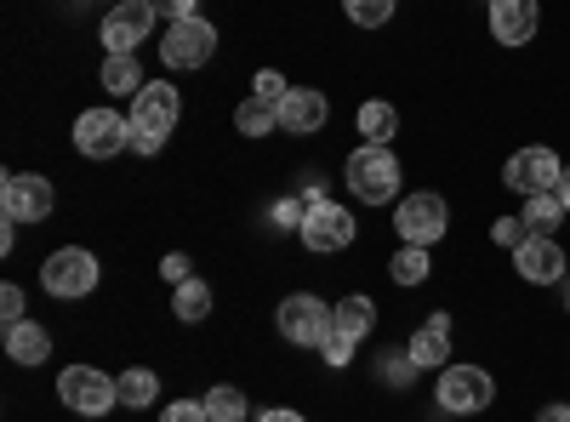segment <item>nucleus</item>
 <instances>
[{
  "mask_svg": "<svg viewBox=\"0 0 570 422\" xmlns=\"http://www.w3.org/2000/svg\"><path fill=\"white\" fill-rule=\"evenodd\" d=\"M160 422H212V416H206L200 400H171V405L160 411Z\"/></svg>",
  "mask_w": 570,
  "mask_h": 422,
  "instance_id": "nucleus-31",
  "label": "nucleus"
},
{
  "mask_svg": "<svg viewBox=\"0 0 570 422\" xmlns=\"http://www.w3.org/2000/svg\"><path fill=\"white\" fill-rule=\"evenodd\" d=\"M371 325H376V303H371L365 292H354V297H343V303H331V332H343V337L365 343Z\"/></svg>",
  "mask_w": 570,
  "mask_h": 422,
  "instance_id": "nucleus-18",
  "label": "nucleus"
},
{
  "mask_svg": "<svg viewBox=\"0 0 570 422\" xmlns=\"http://www.w3.org/2000/svg\"><path fill=\"white\" fill-rule=\"evenodd\" d=\"M542 29V0H491V35L502 46H525Z\"/></svg>",
  "mask_w": 570,
  "mask_h": 422,
  "instance_id": "nucleus-15",
  "label": "nucleus"
},
{
  "mask_svg": "<svg viewBox=\"0 0 570 422\" xmlns=\"http://www.w3.org/2000/svg\"><path fill=\"white\" fill-rule=\"evenodd\" d=\"M513 268H519V279H531V286H559L570 274V257L553 234H525V246L513 252Z\"/></svg>",
  "mask_w": 570,
  "mask_h": 422,
  "instance_id": "nucleus-14",
  "label": "nucleus"
},
{
  "mask_svg": "<svg viewBox=\"0 0 570 422\" xmlns=\"http://www.w3.org/2000/svg\"><path fill=\"white\" fill-rule=\"evenodd\" d=\"M155 394H160V377H155L149 365H131V371H120V405H126V411L155 405Z\"/></svg>",
  "mask_w": 570,
  "mask_h": 422,
  "instance_id": "nucleus-21",
  "label": "nucleus"
},
{
  "mask_svg": "<svg viewBox=\"0 0 570 422\" xmlns=\"http://www.w3.org/2000/svg\"><path fill=\"white\" fill-rule=\"evenodd\" d=\"M525 234H531V228H525V217H497V223H491V241H497V246H508V252L525 246Z\"/></svg>",
  "mask_w": 570,
  "mask_h": 422,
  "instance_id": "nucleus-29",
  "label": "nucleus"
},
{
  "mask_svg": "<svg viewBox=\"0 0 570 422\" xmlns=\"http://www.w3.org/2000/svg\"><path fill=\"white\" fill-rule=\"evenodd\" d=\"M212 52H217V23H206V18L166 23V40H160L166 69H200V63H212Z\"/></svg>",
  "mask_w": 570,
  "mask_h": 422,
  "instance_id": "nucleus-9",
  "label": "nucleus"
},
{
  "mask_svg": "<svg viewBox=\"0 0 570 422\" xmlns=\"http://www.w3.org/2000/svg\"><path fill=\"white\" fill-rule=\"evenodd\" d=\"M553 195H559V200H564V212H570V166L559 171V189H553Z\"/></svg>",
  "mask_w": 570,
  "mask_h": 422,
  "instance_id": "nucleus-38",
  "label": "nucleus"
},
{
  "mask_svg": "<svg viewBox=\"0 0 570 422\" xmlns=\"http://www.w3.org/2000/svg\"><path fill=\"white\" fill-rule=\"evenodd\" d=\"M394 228H400V241L405 246H434V241H445V228H451V206H445V195H405L400 200V212H394Z\"/></svg>",
  "mask_w": 570,
  "mask_h": 422,
  "instance_id": "nucleus-7",
  "label": "nucleus"
},
{
  "mask_svg": "<svg viewBox=\"0 0 570 422\" xmlns=\"http://www.w3.org/2000/svg\"><path fill=\"white\" fill-rule=\"evenodd\" d=\"M200 405H206L212 422H246V394H240V389H228V383H217Z\"/></svg>",
  "mask_w": 570,
  "mask_h": 422,
  "instance_id": "nucleus-27",
  "label": "nucleus"
},
{
  "mask_svg": "<svg viewBox=\"0 0 570 422\" xmlns=\"http://www.w3.org/2000/svg\"><path fill=\"white\" fill-rule=\"evenodd\" d=\"M320 349H325V360H331V365H348V360H354V337H343V332H331Z\"/></svg>",
  "mask_w": 570,
  "mask_h": 422,
  "instance_id": "nucleus-32",
  "label": "nucleus"
},
{
  "mask_svg": "<svg viewBox=\"0 0 570 422\" xmlns=\"http://www.w3.org/2000/svg\"><path fill=\"white\" fill-rule=\"evenodd\" d=\"M195 7H200V0H160V12H166L171 23H177V18H200Z\"/></svg>",
  "mask_w": 570,
  "mask_h": 422,
  "instance_id": "nucleus-35",
  "label": "nucleus"
},
{
  "mask_svg": "<svg viewBox=\"0 0 570 422\" xmlns=\"http://www.w3.org/2000/svg\"><path fill=\"white\" fill-rule=\"evenodd\" d=\"M303 246L314 252V257H331V252H348L354 246V234H360V223H354V212L348 206H337V200H314L308 212H303Z\"/></svg>",
  "mask_w": 570,
  "mask_h": 422,
  "instance_id": "nucleus-5",
  "label": "nucleus"
},
{
  "mask_svg": "<svg viewBox=\"0 0 570 422\" xmlns=\"http://www.w3.org/2000/svg\"><path fill=\"white\" fill-rule=\"evenodd\" d=\"M564 279H570V274H564ZM564 314H570V286H564Z\"/></svg>",
  "mask_w": 570,
  "mask_h": 422,
  "instance_id": "nucleus-39",
  "label": "nucleus"
},
{
  "mask_svg": "<svg viewBox=\"0 0 570 422\" xmlns=\"http://www.w3.org/2000/svg\"><path fill=\"white\" fill-rule=\"evenodd\" d=\"M7 354H12L18 365H40L46 354H52V337H46V325L18 320V325H7Z\"/></svg>",
  "mask_w": 570,
  "mask_h": 422,
  "instance_id": "nucleus-19",
  "label": "nucleus"
},
{
  "mask_svg": "<svg viewBox=\"0 0 570 422\" xmlns=\"http://www.w3.org/2000/svg\"><path fill=\"white\" fill-rule=\"evenodd\" d=\"M285 91H292V86H285L274 69H257V86H252V98H263V104H274L279 109V98H285Z\"/></svg>",
  "mask_w": 570,
  "mask_h": 422,
  "instance_id": "nucleus-30",
  "label": "nucleus"
},
{
  "mask_svg": "<svg viewBox=\"0 0 570 422\" xmlns=\"http://www.w3.org/2000/svg\"><path fill=\"white\" fill-rule=\"evenodd\" d=\"M234 126H240L246 137H268V131L279 126V109H274V104H263V98H246L240 109H234Z\"/></svg>",
  "mask_w": 570,
  "mask_h": 422,
  "instance_id": "nucleus-26",
  "label": "nucleus"
},
{
  "mask_svg": "<svg viewBox=\"0 0 570 422\" xmlns=\"http://www.w3.org/2000/svg\"><path fill=\"white\" fill-rule=\"evenodd\" d=\"M400 0H343V12L354 18V29H383L394 18Z\"/></svg>",
  "mask_w": 570,
  "mask_h": 422,
  "instance_id": "nucleus-28",
  "label": "nucleus"
},
{
  "mask_svg": "<svg viewBox=\"0 0 570 422\" xmlns=\"http://www.w3.org/2000/svg\"><path fill=\"white\" fill-rule=\"evenodd\" d=\"M274 325H279V337H285V343L320 349V343L331 337V303H320L314 292H297V297H285V303H279Z\"/></svg>",
  "mask_w": 570,
  "mask_h": 422,
  "instance_id": "nucleus-8",
  "label": "nucleus"
},
{
  "mask_svg": "<svg viewBox=\"0 0 570 422\" xmlns=\"http://www.w3.org/2000/svg\"><path fill=\"white\" fill-rule=\"evenodd\" d=\"M325 115H331V104H325V91H314V86H292V91L279 98V126L297 131V137L320 131Z\"/></svg>",
  "mask_w": 570,
  "mask_h": 422,
  "instance_id": "nucleus-17",
  "label": "nucleus"
},
{
  "mask_svg": "<svg viewBox=\"0 0 570 422\" xmlns=\"http://www.w3.org/2000/svg\"><path fill=\"white\" fill-rule=\"evenodd\" d=\"M400 155L389 149V144H360L354 155H348V166H343V177H348V189H354V200L360 206H394L400 200Z\"/></svg>",
  "mask_w": 570,
  "mask_h": 422,
  "instance_id": "nucleus-1",
  "label": "nucleus"
},
{
  "mask_svg": "<svg viewBox=\"0 0 570 422\" xmlns=\"http://www.w3.org/2000/svg\"><path fill=\"white\" fill-rule=\"evenodd\" d=\"M40 286L52 297H63V303H80V297L98 292V257H91L86 246H63V252H52L40 263Z\"/></svg>",
  "mask_w": 570,
  "mask_h": 422,
  "instance_id": "nucleus-3",
  "label": "nucleus"
},
{
  "mask_svg": "<svg viewBox=\"0 0 570 422\" xmlns=\"http://www.w3.org/2000/svg\"><path fill=\"white\" fill-rule=\"evenodd\" d=\"M75 149L86 160H115L120 149H131V120L115 109H86L75 120Z\"/></svg>",
  "mask_w": 570,
  "mask_h": 422,
  "instance_id": "nucleus-10",
  "label": "nucleus"
},
{
  "mask_svg": "<svg viewBox=\"0 0 570 422\" xmlns=\"http://www.w3.org/2000/svg\"><path fill=\"white\" fill-rule=\"evenodd\" d=\"M160 23V7L155 0H120V7L104 18V46L109 58H131L142 40H149V29Z\"/></svg>",
  "mask_w": 570,
  "mask_h": 422,
  "instance_id": "nucleus-11",
  "label": "nucleus"
},
{
  "mask_svg": "<svg viewBox=\"0 0 570 422\" xmlns=\"http://www.w3.org/2000/svg\"><path fill=\"white\" fill-rule=\"evenodd\" d=\"M389 274H394V286H422V279L434 274V257H428V246H405V241H400Z\"/></svg>",
  "mask_w": 570,
  "mask_h": 422,
  "instance_id": "nucleus-22",
  "label": "nucleus"
},
{
  "mask_svg": "<svg viewBox=\"0 0 570 422\" xmlns=\"http://www.w3.org/2000/svg\"><path fill=\"white\" fill-rule=\"evenodd\" d=\"M405 354H411L416 371H445V360H451V314H428Z\"/></svg>",
  "mask_w": 570,
  "mask_h": 422,
  "instance_id": "nucleus-16",
  "label": "nucleus"
},
{
  "mask_svg": "<svg viewBox=\"0 0 570 422\" xmlns=\"http://www.w3.org/2000/svg\"><path fill=\"white\" fill-rule=\"evenodd\" d=\"M177 115H183L177 86H171V80H149V86L131 98V115H126V120H131V131H149V137H160V144H166L171 126H177Z\"/></svg>",
  "mask_w": 570,
  "mask_h": 422,
  "instance_id": "nucleus-12",
  "label": "nucleus"
},
{
  "mask_svg": "<svg viewBox=\"0 0 570 422\" xmlns=\"http://www.w3.org/2000/svg\"><path fill=\"white\" fill-rule=\"evenodd\" d=\"M160 274L171 279V286H183V279H195V274H188V257H183V252H171V257H160Z\"/></svg>",
  "mask_w": 570,
  "mask_h": 422,
  "instance_id": "nucleus-34",
  "label": "nucleus"
},
{
  "mask_svg": "<svg viewBox=\"0 0 570 422\" xmlns=\"http://www.w3.org/2000/svg\"><path fill=\"white\" fill-rule=\"evenodd\" d=\"M434 400H440V411H451V416H480V411H491V400H497V377H491L485 365H445Z\"/></svg>",
  "mask_w": 570,
  "mask_h": 422,
  "instance_id": "nucleus-2",
  "label": "nucleus"
},
{
  "mask_svg": "<svg viewBox=\"0 0 570 422\" xmlns=\"http://www.w3.org/2000/svg\"><path fill=\"white\" fill-rule=\"evenodd\" d=\"M537 422H570V405H559V400H553V405H542V411H537Z\"/></svg>",
  "mask_w": 570,
  "mask_h": 422,
  "instance_id": "nucleus-37",
  "label": "nucleus"
},
{
  "mask_svg": "<svg viewBox=\"0 0 570 422\" xmlns=\"http://www.w3.org/2000/svg\"><path fill=\"white\" fill-rule=\"evenodd\" d=\"M171 308H177L183 325H200V320L212 314V286H206V279H183L177 297H171Z\"/></svg>",
  "mask_w": 570,
  "mask_h": 422,
  "instance_id": "nucleus-23",
  "label": "nucleus"
},
{
  "mask_svg": "<svg viewBox=\"0 0 570 422\" xmlns=\"http://www.w3.org/2000/svg\"><path fill=\"white\" fill-rule=\"evenodd\" d=\"M142 86H149V80H142L137 58H109L104 63V91H115V98H137Z\"/></svg>",
  "mask_w": 570,
  "mask_h": 422,
  "instance_id": "nucleus-25",
  "label": "nucleus"
},
{
  "mask_svg": "<svg viewBox=\"0 0 570 422\" xmlns=\"http://www.w3.org/2000/svg\"><path fill=\"white\" fill-rule=\"evenodd\" d=\"M52 183H46L40 171H12L7 183H0V212H7L12 223H46L52 217Z\"/></svg>",
  "mask_w": 570,
  "mask_h": 422,
  "instance_id": "nucleus-13",
  "label": "nucleus"
},
{
  "mask_svg": "<svg viewBox=\"0 0 570 422\" xmlns=\"http://www.w3.org/2000/svg\"><path fill=\"white\" fill-rule=\"evenodd\" d=\"M394 131H400V109H394V104L371 98V104L360 109V137H365V144H394Z\"/></svg>",
  "mask_w": 570,
  "mask_h": 422,
  "instance_id": "nucleus-20",
  "label": "nucleus"
},
{
  "mask_svg": "<svg viewBox=\"0 0 570 422\" xmlns=\"http://www.w3.org/2000/svg\"><path fill=\"white\" fill-rule=\"evenodd\" d=\"M58 400L80 416H109L120 405V377H109L98 365H69L58 377Z\"/></svg>",
  "mask_w": 570,
  "mask_h": 422,
  "instance_id": "nucleus-4",
  "label": "nucleus"
},
{
  "mask_svg": "<svg viewBox=\"0 0 570 422\" xmlns=\"http://www.w3.org/2000/svg\"><path fill=\"white\" fill-rule=\"evenodd\" d=\"M519 217H525V228H531V234H559V223H564L570 212H564V200H559V195H531Z\"/></svg>",
  "mask_w": 570,
  "mask_h": 422,
  "instance_id": "nucleus-24",
  "label": "nucleus"
},
{
  "mask_svg": "<svg viewBox=\"0 0 570 422\" xmlns=\"http://www.w3.org/2000/svg\"><path fill=\"white\" fill-rule=\"evenodd\" d=\"M0 320H7V325L23 320V292L18 286H0Z\"/></svg>",
  "mask_w": 570,
  "mask_h": 422,
  "instance_id": "nucleus-33",
  "label": "nucleus"
},
{
  "mask_svg": "<svg viewBox=\"0 0 570 422\" xmlns=\"http://www.w3.org/2000/svg\"><path fill=\"white\" fill-rule=\"evenodd\" d=\"M257 422H308V416H303V411H285V405H274V411H263Z\"/></svg>",
  "mask_w": 570,
  "mask_h": 422,
  "instance_id": "nucleus-36",
  "label": "nucleus"
},
{
  "mask_svg": "<svg viewBox=\"0 0 570 422\" xmlns=\"http://www.w3.org/2000/svg\"><path fill=\"white\" fill-rule=\"evenodd\" d=\"M559 171H564V160L548 149V144H525V149H513L508 155V166H502V183L513 195H553L559 189Z\"/></svg>",
  "mask_w": 570,
  "mask_h": 422,
  "instance_id": "nucleus-6",
  "label": "nucleus"
}]
</instances>
